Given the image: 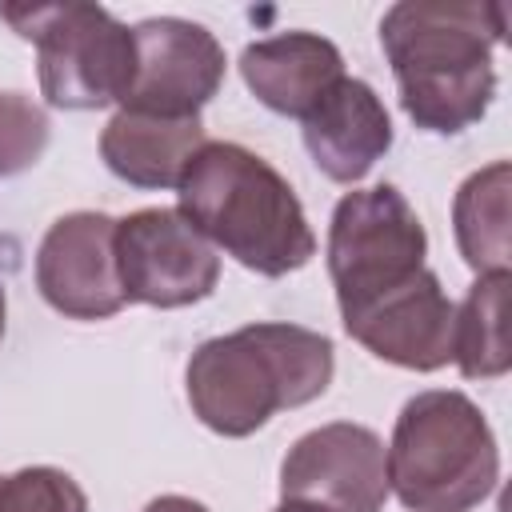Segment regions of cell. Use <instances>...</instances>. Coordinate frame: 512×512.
<instances>
[{
    "instance_id": "obj_1",
    "label": "cell",
    "mask_w": 512,
    "mask_h": 512,
    "mask_svg": "<svg viewBox=\"0 0 512 512\" xmlns=\"http://www.w3.org/2000/svg\"><path fill=\"white\" fill-rule=\"evenodd\" d=\"M504 36V4L400 0L380 20L400 108L424 132L456 136L484 120L496 96L492 48Z\"/></svg>"
},
{
    "instance_id": "obj_2",
    "label": "cell",
    "mask_w": 512,
    "mask_h": 512,
    "mask_svg": "<svg viewBox=\"0 0 512 512\" xmlns=\"http://www.w3.org/2000/svg\"><path fill=\"white\" fill-rule=\"evenodd\" d=\"M336 348L300 324H244L204 340L184 368L192 416L216 436H252L276 412L312 404L328 392Z\"/></svg>"
},
{
    "instance_id": "obj_3",
    "label": "cell",
    "mask_w": 512,
    "mask_h": 512,
    "mask_svg": "<svg viewBox=\"0 0 512 512\" xmlns=\"http://www.w3.org/2000/svg\"><path fill=\"white\" fill-rule=\"evenodd\" d=\"M180 216L224 256L260 276H288L316 256L304 204L252 148L204 140L180 184Z\"/></svg>"
},
{
    "instance_id": "obj_4",
    "label": "cell",
    "mask_w": 512,
    "mask_h": 512,
    "mask_svg": "<svg viewBox=\"0 0 512 512\" xmlns=\"http://www.w3.org/2000/svg\"><path fill=\"white\" fill-rule=\"evenodd\" d=\"M388 492L408 512H468L500 480V448L476 400L456 388L416 392L392 428Z\"/></svg>"
},
{
    "instance_id": "obj_5",
    "label": "cell",
    "mask_w": 512,
    "mask_h": 512,
    "mask_svg": "<svg viewBox=\"0 0 512 512\" xmlns=\"http://www.w3.org/2000/svg\"><path fill=\"white\" fill-rule=\"evenodd\" d=\"M0 20L36 44L40 92L52 108L92 112L120 104L136 68L132 28L108 8L64 4H0Z\"/></svg>"
},
{
    "instance_id": "obj_6",
    "label": "cell",
    "mask_w": 512,
    "mask_h": 512,
    "mask_svg": "<svg viewBox=\"0 0 512 512\" xmlns=\"http://www.w3.org/2000/svg\"><path fill=\"white\" fill-rule=\"evenodd\" d=\"M428 232L396 184L344 192L328 224V276L340 316L400 288L424 268Z\"/></svg>"
},
{
    "instance_id": "obj_7",
    "label": "cell",
    "mask_w": 512,
    "mask_h": 512,
    "mask_svg": "<svg viewBox=\"0 0 512 512\" xmlns=\"http://www.w3.org/2000/svg\"><path fill=\"white\" fill-rule=\"evenodd\" d=\"M116 272L128 304L188 308L216 292L220 256L180 208H140L116 220Z\"/></svg>"
},
{
    "instance_id": "obj_8",
    "label": "cell",
    "mask_w": 512,
    "mask_h": 512,
    "mask_svg": "<svg viewBox=\"0 0 512 512\" xmlns=\"http://www.w3.org/2000/svg\"><path fill=\"white\" fill-rule=\"evenodd\" d=\"M132 44H136V68L120 100L124 112L188 120L200 116V108L224 84V68H228L224 48L196 20H180V16L140 20L132 28Z\"/></svg>"
},
{
    "instance_id": "obj_9",
    "label": "cell",
    "mask_w": 512,
    "mask_h": 512,
    "mask_svg": "<svg viewBox=\"0 0 512 512\" xmlns=\"http://www.w3.org/2000/svg\"><path fill=\"white\" fill-rule=\"evenodd\" d=\"M280 496L328 512H380L388 500L384 440L352 420L304 432L280 464Z\"/></svg>"
},
{
    "instance_id": "obj_10",
    "label": "cell",
    "mask_w": 512,
    "mask_h": 512,
    "mask_svg": "<svg viewBox=\"0 0 512 512\" xmlns=\"http://www.w3.org/2000/svg\"><path fill=\"white\" fill-rule=\"evenodd\" d=\"M36 288L68 320H108L128 300L116 272V220L68 212L52 220L36 248Z\"/></svg>"
},
{
    "instance_id": "obj_11",
    "label": "cell",
    "mask_w": 512,
    "mask_h": 512,
    "mask_svg": "<svg viewBox=\"0 0 512 512\" xmlns=\"http://www.w3.org/2000/svg\"><path fill=\"white\" fill-rule=\"evenodd\" d=\"M344 332L364 344L376 360L408 372H436L452 360V320L456 304L444 296L440 276L420 268L400 288L344 312Z\"/></svg>"
},
{
    "instance_id": "obj_12",
    "label": "cell",
    "mask_w": 512,
    "mask_h": 512,
    "mask_svg": "<svg viewBox=\"0 0 512 512\" xmlns=\"http://www.w3.org/2000/svg\"><path fill=\"white\" fill-rule=\"evenodd\" d=\"M300 124L312 164L336 184L364 180L392 148V116L376 88L356 76H340Z\"/></svg>"
},
{
    "instance_id": "obj_13",
    "label": "cell",
    "mask_w": 512,
    "mask_h": 512,
    "mask_svg": "<svg viewBox=\"0 0 512 512\" xmlns=\"http://www.w3.org/2000/svg\"><path fill=\"white\" fill-rule=\"evenodd\" d=\"M240 76L264 108L304 120V112L344 76V56L320 32H280L240 52Z\"/></svg>"
},
{
    "instance_id": "obj_14",
    "label": "cell",
    "mask_w": 512,
    "mask_h": 512,
    "mask_svg": "<svg viewBox=\"0 0 512 512\" xmlns=\"http://www.w3.org/2000/svg\"><path fill=\"white\" fill-rule=\"evenodd\" d=\"M200 116L164 120L144 112H116L100 132V156L112 176L132 188H176L188 160L204 148Z\"/></svg>"
},
{
    "instance_id": "obj_15",
    "label": "cell",
    "mask_w": 512,
    "mask_h": 512,
    "mask_svg": "<svg viewBox=\"0 0 512 512\" xmlns=\"http://www.w3.org/2000/svg\"><path fill=\"white\" fill-rule=\"evenodd\" d=\"M508 192H512V168L508 160H492L488 168L472 172L452 200V228L464 264L484 272H508Z\"/></svg>"
},
{
    "instance_id": "obj_16",
    "label": "cell",
    "mask_w": 512,
    "mask_h": 512,
    "mask_svg": "<svg viewBox=\"0 0 512 512\" xmlns=\"http://www.w3.org/2000/svg\"><path fill=\"white\" fill-rule=\"evenodd\" d=\"M508 272H484L464 304L456 308L452 320V360L468 380H496L512 368V348H508Z\"/></svg>"
},
{
    "instance_id": "obj_17",
    "label": "cell",
    "mask_w": 512,
    "mask_h": 512,
    "mask_svg": "<svg viewBox=\"0 0 512 512\" xmlns=\"http://www.w3.org/2000/svg\"><path fill=\"white\" fill-rule=\"evenodd\" d=\"M0 512H88V496L64 468L32 464L0 480Z\"/></svg>"
},
{
    "instance_id": "obj_18",
    "label": "cell",
    "mask_w": 512,
    "mask_h": 512,
    "mask_svg": "<svg viewBox=\"0 0 512 512\" xmlns=\"http://www.w3.org/2000/svg\"><path fill=\"white\" fill-rule=\"evenodd\" d=\"M48 148V116L20 92H0V176H16Z\"/></svg>"
},
{
    "instance_id": "obj_19",
    "label": "cell",
    "mask_w": 512,
    "mask_h": 512,
    "mask_svg": "<svg viewBox=\"0 0 512 512\" xmlns=\"http://www.w3.org/2000/svg\"><path fill=\"white\" fill-rule=\"evenodd\" d=\"M140 512H208L200 500H192V496H176V492H168V496H156V500H148Z\"/></svg>"
},
{
    "instance_id": "obj_20",
    "label": "cell",
    "mask_w": 512,
    "mask_h": 512,
    "mask_svg": "<svg viewBox=\"0 0 512 512\" xmlns=\"http://www.w3.org/2000/svg\"><path fill=\"white\" fill-rule=\"evenodd\" d=\"M272 512H328V508H316V504H296V500H284L280 508H272Z\"/></svg>"
},
{
    "instance_id": "obj_21",
    "label": "cell",
    "mask_w": 512,
    "mask_h": 512,
    "mask_svg": "<svg viewBox=\"0 0 512 512\" xmlns=\"http://www.w3.org/2000/svg\"><path fill=\"white\" fill-rule=\"evenodd\" d=\"M4 320H8V296H4V288H0V340H4Z\"/></svg>"
},
{
    "instance_id": "obj_22",
    "label": "cell",
    "mask_w": 512,
    "mask_h": 512,
    "mask_svg": "<svg viewBox=\"0 0 512 512\" xmlns=\"http://www.w3.org/2000/svg\"><path fill=\"white\" fill-rule=\"evenodd\" d=\"M0 480H4V476H0Z\"/></svg>"
}]
</instances>
